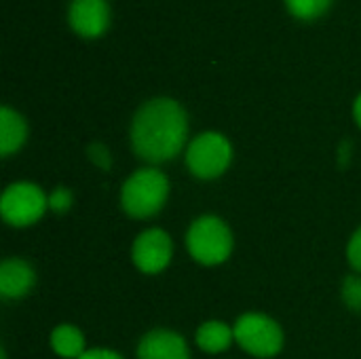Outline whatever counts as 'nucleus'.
Listing matches in <instances>:
<instances>
[{"mask_svg": "<svg viewBox=\"0 0 361 359\" xmlns=\"http://www.w3.org/2000/svg\"><path fill=\"white\" fill-rule=\"evenodd\" d=\"M133 152L150 163L161 165L176 159L188 138L186 110L169 97H157L140 106L129 129Z\"/></svg>", "mask_w": 361, "mask_h": 359, "instance_id": "obj_1", "label": "nucleus"}, {"mask_svg": "<svg viewBox=\"0 0 361 359\" xmlns=\"http://www.w3.org/2000/svg\"><path fill=\"white\" fill-rule=\"evenodd\" d=\"M169 178L157 167L133 171L121 188V207L129 218L157 216L169 199Z\"/></svg>", "mask_w": 361, "mask_h": 359, "instance_id": "obj_2", "label": "nucleus"}, {"mask_svg": "<svg viewBox=\"0 0 361 359\" xmlns=\"http://www.w3.org/2000/svg\"><path fill=\"white\" fill-rule=\"evenodd\" d=\"M186 248L192 260L203 267H216L231 258L235 239L228 224L218 216H199L186 233Z\"/></svg>", "mask_w": 361, "mask_h": 359, "instance_id": "obj_3", "label": "nucleus"}, {"mask_svg": "<svg viewBox=\"0 0 361 359\" xmlns=\"http://www.w3.org/2000/svg\"><path fill=\"white\" fill-rule=\"evenodd\" d=\"M233 328L235 343L252 358L271 359L283 349L286 334L281 326L264 313H243Z\"/></svg>", "mask_w": 361, "mask_h": 359, "instance_id": "obj_4", "label": "nucleus"}, {"mask_svg": "<svg viewBox=\"0 0 361 359\" xmlns=\"http://www.w3.org/2000/svg\"><path fill=\"white\" fill-rule=\"evenodd\" d=\"M233 163V146L218 131L199 133L186 148V167L199 180L220 178Z\"/></svg>", "mask_w": 361, "mask_h": 359, "instance_id": "obj_5", "label": "nucleus"}, {"mask_svg": "<svg viewBox=\"0 0 361 359\" xmlns=\"http://www.w3.org/2000/svg\"><path fill=\"white\" fill-rule=\"evenodd\" d=\"M49 209V197L34 182H13L0 199V214L8 226L25 229L36 224Z\"/></svg>", "mask_w": 361, "mask_h": 359, "instance_id": "obj_6", "label": "nucleus"}, {"mask_svg": "<svg viewBox=\"0 0 361 359\" xmlns=\"http://www.w3.org/2000/svg\"><path fill=\"white\" fill-rule=\"evenodd\" d=\"M173 256V241L163 229H146L131 245V260L144 275L163 273Z\"/></svg>", "mask_w": 361, "mask_h": 359, "instance_id": "obj_7", "label": "nucleus"}, {"mask_svg": "<svg viewBox=\"0 0 361 359\" xmlns=\"http://www.w3.org/2000/svg\"><path fill=\"white\" fill-rule=\"evenodd\" d=\"M137 359H190L188 345L173 330H150L137 343Z\"/></svg>", "mask_w": 361, "mask_h": 359, "instance_id": "obj_8", "label": "nucleus"}, {"mask_svg": "<svg viewBox=\"0 0 361 359\" xmlns=\"http://www.w3.org/2000/svg\"><path fill=\"white\" fill-rule=\"evenodd\" d=\"M68 19L80 36L95 38L108 28L110 8L106 0H72Z\"/></svg>", "mask_w": 361, "mask_h": 359, "instance_id": "obj_9", "label": "nucleus"}, {"mask_svg": "<svg viewBox=\"0 0 361 359\" xmlns=\"http://www.w3.org/2000/svg\"><path fill=\"white\" fill-rule=\"evenodd\" d=\"M36 284L34 267L21 258H6L0 264V294L2 298L17 300L32 292Z\"/></svg>", "mask_w": 361, "mask_h": 359, "instance_id": "obj_10", "label": "nucleus"}, {"mask_svg": "<svg viewBox=\"0 0 361 359\" xmlns=\"http://www.w3.org/2000/svg\"><path fill=\"white\" fill-rule=\"evenodd\" d=\"M27 138V125L19 112L8 106L0 108V154L11 157L15 154Z\"/></svg>", "mask_w": 361, "mask_h": 359, "instance_id": "obj_11", "label": "nucleus"}, {"mask_svg": "<svg viewBox=\"0 0 361 359\" xmlns=\"http://www.w3.org/2000/svg\"><path fill=\"white\" fill-rule=\"evenodd\" d=\"M195 341H197V347L205 353H212V355L224 353L235 343V328L228 326L226 322L209 320L197 328Z\"/></svg>", "mask_w": 361, "mask_h": 359, "instance_id": "obj_12", "label": "nucleus"}, {"mask_svg": "<svg viewBox=\"0 0 361 359\" xmlns=\"http://www.w3.org/2000/svg\"><path fill=\"white\" fill-rule=\"evenodd\" d=\"M85 345H87L85 334L72 324H59L51 332V347L59 358L78 359L87 351Z\"/></svg>", "mask_w": 361, "mask_h": 359, "instance_id": "obj_13", "label": "nucleus"}, {"mask_svg": "<svg viewBox=\"0 0 361 359\" xmlns=\"http://www.w3.org/2000/svg\"><path fill=\"white\" fill-rule=\"evenodd\" d=\"M332 0H286L288 8L302 19H313L317 15H322Z\"/></svg>", "mask_w": 361, "mask_h": 359, "instance_id": "obj_14", "label": "nucleus"}, {"mask_svg": "<svg viewBox=\"0 0 361 359\" xmlns=\"http://www.w3.org/2000/svg\"><path fill=\"white\" fill-rule=\"evenodd\" d=\"M343 300L351 311H361V277L349 275L343 284Z\"/></svg>", "mask_w": 361, "mask_h": 359, "instance_id": "obj_15", "label": "nucleus"}, {"mask_svg": "<svg viewBox=\"0 0 361 359\" xmlns=\"http://www.w3.org/2000/svg\"><path fill=\"white\" fill-rule=\"evenodd\" d=\"M70 207H72V193L66 186H57L49 195V209H53L55 214H66Z\"/></svg>", "mask_w": 361, "mask_h": 359, "instance_id": "obj_16", "label": "nucleus"}, {"mask_svg": "<svg viewBox=\"0 0 361 359\" xmlns=\"http://www.w3.org/2000/svg\"><path fill=\"white\" fill-rule=\"evenodd\" d=\"M347 260L353 271L361 273V226L351 235L349 245H347Z\"/></svg>", "mask_w": 361, "mask_h": 359, "instance_id": "obj_17", "label": "nucleus"}, {"mask_svg": "<svg viewBox=\"0 0 361 359\" xmlns=\"http://www.w3.org/2000/svg\"><path fill=\"white\" fill-rule=\"evenodd\" d=\"M89 157H91V161H93L97 167H102V169H108V167H110V154H108L106 146L93 144V146L89 148Z\"/></svg>", "mask_w": 361, "mask_h": 359, "instance_id": "obj_18", "label": "nucleus"}, {"mask_svg": "<svg viewBox=\"0 0 361 359\" xmlns=\"http://www.w3.org/2000/svg\"><path fill=\"white\" fill-rule=\"evenodd\" d=\"M78 359H123V355L112 349H87Z\"/></svg>", "mask_w": 361, "mask_h": 359, "instance_id": "obj_19", "label": "nucleus"}, {"mask_svg": "<svg viewBox=\"0 0 361 359\" xmlns=\"http://www.w3.org/2000/svg\"><path fill=\"white\" fill-rule=\"evenodd\" d=\"M353 116H355V123L360 125V129H361V93L357 95L355 104H353Z\"/></svg>", "mask_w": 361, "mask_h": 359, "instance_id": "obj_20", "label": "nucleus"}]
</instances>
